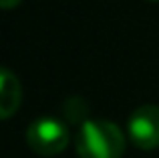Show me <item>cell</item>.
Instances as JSON below:
<instances>
[{
  "mask_svg": "<svg viewBox=\"0 0 159 158\" xmlns=\"http://www.w3.org/2000/svg\"><path fill=\"white\" fill-rule=\"evenodd\" d=\"M22 101V87L20 81L8 67L0 69V116L8 120Z\"/></svg>",
  "mask_w": 159,
  "mask_h": 158,
  "instance_id": "4",
  "label": "cell"
},
{
  "mask_svg": "<svg viewBox=\"0 0 159 158\" xmlns=\"http://www.w3.org/2000/svg\"><path fill=\"white\" fill-rule=\"evenodd\" d=\"M26 144L39 156H57L69 144V130L57 118L40 116L26 128Z\"/></svg>",
  "mask_w": 159,
  "mask_h": 158,
  "instance_id": "2",
  "label": "cell"
},
{
  "mask_svg": "<svg viewBox=\"0 0 159 158\" xmlns=\"http://www.w3.org/2000/svg\"><path fill=\"white\" fill-rule=\"evenodd\" d=\"M125 146L121 128L107 120H85L75 136V150L81 158H121Z\"/></svg>",
  "mask_w": 159,
  "mask_h": 158,
  "instance_id": "1",
  "label": "cell"
},
{
  "mask_svg": "<svg viewBox=\"0 0 159 158\" xmlns=\"http://www.w3.org/2000/svg\"><path fill=\"white\" fill-rule=\"evenodd\" d=\"M149 2H159V0H149Z\"/></svg>",
  "mask_w": 159,
  "mask_h": 158,
  "instance_id": "6",
  "label": "cell"
},
{
  "mask_svg": "<svg viewBox=\"0 0 159 158\" xmlns=\"http://www.w3.org/2000/svg\"><path fill=\"white\" fill-rule=\"evenodd\" d=\"M129 140L141 150L159 148V106L145 103L133 110L127 120Z\"/></svg>",
  "mask_w": 159,
  "mask_h": 158,
  "instance_id": "3",
  "label": "cell"
},
{
  "mask_svg": "<svg viewBox=\"0 0 159 158\" xmlns=\"http://www.w3.org/2000/svg\"><path fill=\"white\" fill-rule=\"evenodd\" d=\"M0 2H2L0 6H2L4 10H12V8H16L20 2H22V0H0Z\"/></svg>",
  "mask_w": 159,
  "mask_h": 158,
  "instance_id": "5",
  "label": "cell"
}]
</instances>
